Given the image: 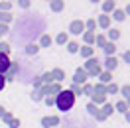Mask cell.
Returning <instances> with one entry per match:
<instances>
[{
  "label": "cell",
  "mask_w": 130,
  "mask_h": 128,
  "mask_svg": "<svg viewBox=\"0 0 130 128\" xmlns=\"http://www.w3.org/2000/svg\"><path fill=\"white\" fill-rule=\"evenodd\" d=\"M106 93H116V85H110V87H106Z\"/></svg>",
  "instance_id": "22"
},
{
  "label": "cell",
  "mask_w": 130,
  "mask_h": 128,
  "mask_svg": "<svg viewBox=\"0 0 130 128\" xmlns=\"http://www.w3.org/2000/svg\"><path fill=\"white\" fill-rule=\"evenodd\" d=\"M10 69V61H8V55H4V53H0V73L8 71Z\"/></svg>",
  "instance_id": "2"
},
{
  "label": "cell",
  "mask_w": 130,
  "mask_h": 128,
  "mask_svg": "<svg viewBox=\"0 0 130 128\" xmlns=\"http://www.w3.org/2000/svg\"><path fill=\"white\" fill-rule=\"evenodd\" d=\"M2 114H4V108H2V106H0V116H2Z\"/></svg>",
  "instance_id": "29"
},
{
  "label": "cell",
  "mask_w": 130,
  "mask_h": 128,
  "mask_svg": "<svg viewBox=\"0 0 130 128\" xmlns=\"http://www.w3.org/2000/svg\"><path fill=\"white\" fill-rule=\"evenodd\" d=\"M108 36H110V40H116V38H118V32H116V30H112Z\"/></svg>",
  "instance_id": "21"
},
{
  "label": "cell",
  "mask_w": 130,
  "mask_h": 128,
  "mask_svg": "<svg viewBox=\"0 0 130 128\" xmlns=\"http://www.w3.org/2000/svg\"><path fill=\"white\" fill-rule=\"evenodd\" d=\"M124 59H126V61H130V51H126V53H124Z\"/></svg>",
  "instance_id": "28"
},
{
  "label": "cell",
  "mask_w": 130,
  "mask_h": 128,
  "mask_svg": "<svg viewBox=\"0 0 130 128\" xmlns=\"http://www.w3.org/2000/svg\"><path fill=\"white\" fill-rule=\"evenodd\" d=\"M65 41H67V36H65V34H59V36H57V43H65Z\"/></svg>",
  "instance_id": "12"
},
{
  "label": "cell",
  "mask_w": 130,
  "mask_h": 128,
  "mask_svg": "<svg viewBox=\"0 0 130 128\" xmlns=\"http://www.w3.org/2000/svg\"><path fill=\"white\" fill-rule=\"evenodd\" d=\"M122 95L126 99H130V87H122Z\"/></svg>",
  "instance_id": "15"
},
{
  "label": "cell",
  "mask_w": 130,
  "mask_h": 128,
  "mask_svg": "<svg viewBox=\"0 0 130 128\" xmlns=\"http://www.w3.org/2000/svg\"><path fill=\"white\" fill-rule=\"evenodd\" d=\"M114 49H116V47H114L112 43H106V45H105V51H106V53H114Z\"/></svg>",
  "instance_id": "11"
},
{
  "label": "cell",
  "mask_w": 130,
  "mask_h": 128,
  "mask_svg": "<svg viewBox=\"0 0 130 128\" xmlns=\"http://www.w3.org/2000/svg\"><path fill=\"white\" fill-rule=\"evenodd\" d=\"M95 93H97V95H93V101H95V103H103V101H105L103 89H101V87H99V89H95Z\"/></svg>",
  "instance_id": "4"
},
{
  "label": "cell",
  "mask_w": 130,
  "mask_h": 128,
  "mask_svg": "<svg viewBox=\"0 0 130 128\" xmlns=\"http://www.w3.org/2000/svg\"><path fill=\"white\" fill-rule=\"evenodd\" d=\"M114 18H116V20H124V12L116 10V12H114Z\"/></svg>",
  "instance_id": "13"
},
{
  "label": "cell",
  "mask_w": 130,
  "mask_h": 128,
  "mask_svg": "<svg viewBox=\"0 0 130 128\" xmlns=\"http://www.w3.org/2000/svg\"><path fill=\"white\" fill-rule=\"evenodd\" d=\"M2 20H4V22H8L10 16H8V14H0V22H2Z\"/></svg>",
  "instance_id": "24"
},
{
  "label": "cell",
  "mask_w": 130,
  "mask_h": 128,
  "mask_svg": "<svg viewBox=\"0 0 130 128\" xmlns=\"http://www.w3.org/2000/svg\"><path fill=\"white\" fill-rule=\"evenodd\" d=\"M83 28H85L83 22H73V24H71V32H73V34H81Z\"/></svg>",
  "instance_id": "6"
},
{
  "label": "cell",
  "mask_w": 130,
  "mask_h": 128,
  "mask_svg": "<svg viewBox=\"0 0 130 128\" xmlns=\"http://www.w3.org/2000/svg\"><path fill=\"white\" fill-rule=\"evenodd\" d=\"M6 51H8V43H0V53L6 55Z\"/></svg>",
  "instance_id": "14"
},
{
  "label": "cell",
  "mask_w": 130,
  "mask_h": 128,
  "mask_svg": "<svg viewBox=\"0 0 130 128\" xmlns=\"http://www.w3.org/2000/svg\"><path fill=\"white\" fill-rule=\"evenodd\" d=\"M55 103H57V108H59V110H69L75 103V95L71 91H61V93L57 95Z\"/></svg>",
  "instance_id": "1"
},
{
  "label": "cell",
  "mask_w": 130,
  "mask_h": 128,
  "mask_svg": "<svg viewBox=\"0 0 130 128\" xmlns=\"http://www.w3.org/2000/svg\"><path fill=\"white\" fill-rule=\"evenodd\" d=\"M4 83H6V79H4L2 75H0V91H2V87H4Z\"/></svg>",
  "instance_id": "27"
},
{
  "label": "cell",
  "mask_w": 130,
  "mask_h": 128,
  "mask_svg": "<svg viewBox=\"0 0 130 128\" xmlns=\"http://www.w3.org/2000/svg\"><path fill=\"white\" fill-rule=\"evenodd\" d=\"M114 8V2H106L105 4V10H112Z\"/></svg>",
  "instance_id": "23"
},
{
  "label": "cell",
  "mask_w": 130,
  "mask_h": 128,
  "mask_svg": "<svg viewBox=\"0 0 130 128\" xmlns=\"http://www.w3.org/2000/svg\"><path fill=\"white\" fill-rule=\"evenodd\" d=\"M57 122H59V118H55V116H51V118H43V120H41V124H43L45 128L53 126V124H57Z\"/></svg>",
  "instance_id": "5"
},
{
  "label": "cell",
  "mask_w": 130,
  "mask_h": 128,
  "mask_svg": "<svg viewBox=\"0 0 130 128\" xmlns=\"http://www.w3.org/2000/svg\"><path fill=\"white\" fill-rule=\"evenodd\" d=\"M81 53L89 57V55H91V47H83V49H81Z\"/></svg>",
  "instance_id": "20"
},
{
  "label": "cell",
  "mask_w": 130,
  "mask_h": 128,
  "mask_svg": "<svg viewBox=\"0 0 130 128\" xmlns=\"http://www.w3.org/2000/svg\"><path fill=\"white\" fill-rule=\"evenodd\" d=\"M116 108H118L120 112H126V104H124V103H118V104H116Z\"/></svg>",
  "instance_id": "18"
},
{
  "label": "cell",
  "mask_w": 130,
  "mask_h": 128,
  "mask_svg": "<svg viewBox=\"0 0 130 128\" xmlns=\"http://www.w3.org/2000/svg\"><path fill=\"white\" fill-rule=\"evenodd\" d=\"M87 69H89L91 75H97L101 69H99V61L97 59H89V63H87Z\"/></svg>",
  "instance_id": "3"
},
{
  "label": "cell",
  "mask_w": 130,
  "mask_h": 128,
  "mask_svg": "<svg viewBox=\"0 0 130 128\" xmlns=\"http://www.w3.org/2000/svg\"><path fill=\"white\" fill-rule=\"evenodd\" d=\"M77 47H79V45H77V43H69V51H71V53H75V51H77Z\"/></svg>",
  "instance_id": "17"
},
{
  "label": "cell",
  "mask_w": 130,
  "mask_h": 128,
  "mask_svg": "<svg viewBox=\"0 0 130 128\" xmlns=\"http://www.w3.org/2000/svg\"><path fill=\"white\" fill-rule=\"evenodd\" d=\"M126 10H128V14H130V6H128V8H126Z\"/></svg>",
  "instance_id": "31"
},
{
  "label": "cell",
  "mask_w": 130,
  "mask_h": 128,
  "mask_svg": "<svg viewBox=\"0 0 130 128\" xmlns=\"http://www.w3.org/2000/svg\"><path fill=\"white\" fill-rule=\"evenodd\" d=\"M126 118H128V120H130V114H126Z\"/></svg>",
  "instance_id": "30"
},
{
  "label": "cell",
  "mask_w": 130,
  "mask_h": 128,
  "mask_svg": "<svg viewBox=\"0 0 130 128\" xmlns=\"http://www.w3.org/2000/svg\"><path fill=\"white\" fill-rule=\"evenodd\" d=\"M101 26H103V28H106V26H108V18H106V16L101 18Z\"/></svg>",
  "instance_id": "19"
},
{
  "label": "cell",
  "mask_w": 130,
  "mask_h": 128,
  "mask_svg": "<svg viewBox=\"0 0 130 128\" xmlns=\"http://www.w3.org/2000/svg\"><path fill=\"white\" fill-rule=\"evenodd\" d=\"M85 79H87V73L79 69V71L75 73V79H73V81H75V83H83V81H85Z\"/></svg>",
  "instance_id": "7"
},
{
  "label": "cell",
  "mask_w": 130,
  "mask_h": 128,
  "mask_svg": "<svg viewBox=\"0 0 130 128\" xmlns=\"http://www.w3.org/2000/svg\"><path fill=\"white\" fill-rule=\"evenodd\" d=\"M106 67H108V69H114V67H116V59H114V57H108V59H106Z\"/></svg>",
  "instance_id": "8"
},
{
  "label": "cell",
  "mask_w": 130,
  "mask_h": 128,
  "mask_svg": "<svg viewBox=\"0 0 130 128\" xmlns=\"http://www.w3.org/2000/svg\"><path fill=\"white\" fill-rule=\"evenodd\" d=\"M108 112H112V106H110V104H106V106H105V114H108Z\"/></svg>",
  "instance_id": "26"
},
{
  "label": "cell",
  "mask_w": 130,
  "mask_h": 128,
  "mask_svg": "<svg viewBox=\"0 0 130 128\" xmlns=\"http://www.w3.org/2000/svg\"><path fill=\"white\" fill-rule=\"evenodd\" d=\"M61 6H63V2H53V4H51L53 10H61Z\"/></svg>",
  "instance_id": "16"
},
{
  "label": "cell",
  "mask_w": 130,
  "mask_h": 128,
  "mask_svg": "<svg viewBox=\"0 0 130 128\" xmlns=\"http://www.w3.org/2000/svg\"><path fill=\"white\" fill-rule=\"evenodd\" d=\"M51 77H55V79H57V81H61V79H63V73L59 71V69H55V71L51 73Z\"/></svg>",
  "instance_id": "10"
},
{
  "label": "cell",
  "mask_w": 130,
  "mask_h": 128,
  "mask_svg": "<svg viewBox=\"0 0 130 128\" xmlns=\"http://www.w3.org/2000/svg\"><path fill=\"white\" fill-rule=\"evenodd\" d=\"M49 43H51V38H49V36H43V38H41V45H43V47H47Z\"/></svg>",
  "instance_id": "9"
},
{
  "label": "cell",
  "mask_w": 130,
  "mask_h": 128,
  "mask_svg": "<svg viewBox=\"0 0 130 128\" xmlns=\"http://www.w3.org/2000/svg\"><path fill=\"white\" fill-rule=\"evenodd\" d=\"M36 51H38V47H36V45H30V47H28V53H36Z\"/></svg>",
  "instance_id": "25"
}]
</instances>
